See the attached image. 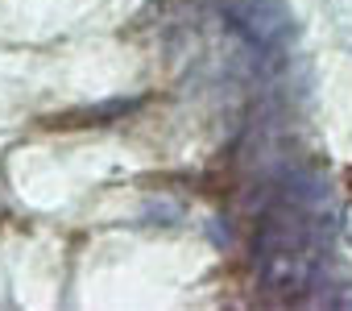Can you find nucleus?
I'll return each mask as SVG.
<instances>
[{"mask_svg":"<svg viewBox=\"0 0 352 311\" xmlns=\"http://www.w3.org/2000/svg\"><path fill=\"white\" fill-rule=\"evenodd\" d=\"M224 17L253 50H274L290 34V21L278 0H224Z\"/></svg>","mask_w":352,"mask_h":311,"instance_id":"1","label":"nucleus"},{"mask_svg":"<svg viewBox=\"0 0 352 311\" xmlns=\"http://www.w3.org/2000/svg\"><path fill=\"white\" fill-rule=\"evenodd\" d=\"M331 5V21H336V30L344 34V42L352 46V0H327Z\"/></svg>","mask_w":352,"mask_h":311,"instance_id":"2","label":"nucleus"}]
</instances>
